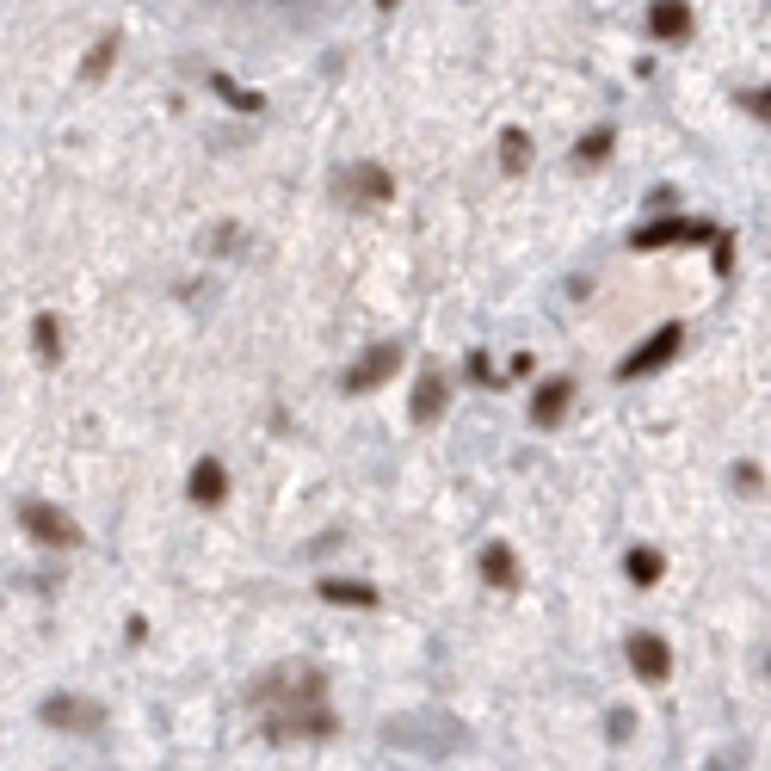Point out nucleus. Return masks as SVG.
<instances>
[{
  "instance_id": "423d86ee",
  "label": "nucleus",
  "mask_w": 771,
  "mask_h": 771,
  "mask_svg": "<svg viewBox=\"0 0 771 771\" xmlns=\"http://www.w3.org/2000/svg\"><path fill=\"white\" fill-rule=\"evenodd\" d=\"M445 395H451V383L438 377V371H426L414 383V420H438V414H445Z\"/></svg>"
},
{
  "instance_id": "1a4fd4ad",
  "label": "nucleus",
  "mask_w": 771,
  "mask_h": 771,
  "mask_svg": "<svg viewBox=\"0 0 771 771\" xmlns=\"http://www.w3.org/2000/svg\"><path fill=\"white\" fill-rule=\"evenodd\" d=\"M321 599L327 605H358V611L377 605V593H371V586H358V580H321Z\"/></svg>"
},
{
  "instance_id": "6e6552de",
  "label": "nucleus",
  "mask_w": 771,
  "mask_h": 771,
  "mask_svg": "<svg viewBox=\"0 0 771 771\" xmlns=\"http://www.w3.org/2000/svg\"><path fill=\"white\" fill-rule=\"evenodd\" d=\"M395 358H401V346H377V352L364 358V364H358V371H352L346 383H352V389H371V383H383V377L395 371Z\"/></svg>"
},
{
  "instance_id": "2eb2a0df",
  "label": "nucleus",
  "mask_w": 771,
  "mask_h": 771,
  "mask_svg": "<svg viewBox=\"0 0 771 771\" xmlns=\"http://www.w3.org/2000/svg\"><path fill=\"white\" fill-rule=\"evenodd\" d=\"M358 192H371V198H389L395 186H389V173H383V167H364V173H358Z\"/></svg>"
},
{
  "instance_id": "f03ea898",
  "label": "nucleus",
  "mask_w": 771,
  "mask_h": 771,
  "mask_svg": "<svg viewBox=\"0 0 771 771\" xmlns=\"http://www.w3.org/2000/svg\"><path fill=\"white\" fill-rule=\"evenodd\" d=\"M679 340H685V327H679V321H667V327H660V334H654L630 364H623V377H648V371H660V364L679 352Z\"/></svg>"
},
{
  "instance_id": "dca6fc26",
  "label": "nucleus",
  "mask_w": 771,
  "mask_h": 771,
  "mask_svg": "<svg viewBox=\"0 0 771 771\" xmlns=\"http://www.w3.org/2000/svg\"><path fill=\"white\" fill-rule=\"evenodd\" d=\"M112 56H118V38H99V44H93V56H87V75L99 81V75H105V62H112Z\"/></svg>"
},
{
  "instance_id": "4468645a",
  "label": "nucleus",
  "mask_w": 771,
  "mask_h": 771,
  "mask_svg": "<svg viewBox=\"0 0 771 771\" xmlns=\"http://www.w3.org/2000/svg\"><path fill=\"white\" fill-rule=\"evenodd\" d=\"M605 155H611V130H593V136H586L580 149H574V161H580V167H593V161H605Z\"/></svg>"
},
{
  "instance_id": "20e7f679",
  "label": "nucleus",
  "mask_w": 771,
  "mask_h": 771,
  "mask_svg": "<svg viewBox=\"0 0 771 771\" xmlns=\"http://www.w3.org/2000/svg\"><path fill=\"white\" fill-rule=\"evenodd\" d=\"M186 494L198 500V506H216L229 494V469L216 463V457H204V463H192V482H186Z\"/></svg>"
},
{
  "instance_id": "7ed1b4c3",
  "label": "nucleus",
  "mask_w": 771,
  "mask_h": 771,
  "mask_svg": "<svg viewBox=\"0 0 771 771\" xmlns=\"http://www.w3.org/2000/svg\"><path fill=\"white\" fill-rule=\"evenodd\" d=\"M630 667L648 685H660V679L673 673V654H667V642H660V636H630Z\"/></svg>"
},
{
  "instance_id": "0eeeda50",
  "label": "nucleus",
  "mask_w": 771,
  "mask_h": 771,
  "mask_svg": "<svg viewBox=\"0 0 771 771\" xmlns=\"http://www.w3.org/2000/svg\"><path fill=\"white\" fill-rule=\"evenodd\" d=\"M648 25H654V38H685V31H691V7H685V0H654Z\"/></svg>"
},
{
  "instance_id": "f3484780",
  "label": "nucleus",
  "mask_w": 771,
  "mask_h": 771,
  "mask_svg": "<svg viewBox=\"0 0 771 771\" xmlns=\"http://www.w3.org/2000/svg\"><path fill=\"white\" fill-rule=\"evenodd\" d=\"M38 352H44V364H56V352H62V346H56V315L38 321Z\"/></svg>"
},
{
  "instance_id": "f257e3e1",
  "label": "nucleus",
  "mask_w": 771,
  "mask_h": 771,
  "mask_svg": "<svg viewBox=\"0 0 771 771\" xmlns=\"http://www.w3.org/2000/svg\"><path fill=\"white\" fill-rule=\"evenodd\" d=\"M19 525L38 537V543H50V549H75V543H81L75 519H62L56 506H19Z\"/></svg>"
},
{
  "instance_id": "a211bd4d",
  "label": "nucleus",
  "mask_w": 771,
  "mask_h": 771,
  "mask_svg": "<svg viewBox=\"0 0 771 771\" xmlns=\"http://www.w3.org/2000/svg\"><path fill=\"white\" fill-rule=\"evenodd\" d=\"M377 7H395V0H377Z\"/></svg>"
},
{
  "instance_id": "f8f14e48",
  "label": "nucleus",
  "mask_w": 771,
  "mask_h": 771,
  "mask_svg": "<svg viewBox=\"0 0 771 771\" xmlns=\"http://www.w3.org/2000/svg\"><path fill=\"white\" fill-rule=\"evenodd\" d=\"M500 161H506L512 173H525V167H531V136H525V130H506V136H500Z\"/></svg>"
},
{
  "instance_id": "ddd939ff",
  "label": "nucleus",
  "mask_w": 771,
  "mask_h": 771,
  "mask_svg": "<svg viewBox=\"0 0 771 771\" xmlns=\"http://www.w3.org/2000/svg\"><path fill=\"white\" fill-rule=\"evenodd\" d=\"M630 580L636 586H654L660 580V556H654V549H630Z\"/></svg>"
},
{
  "instance_id": "39448f33",
  "label": "nucleus",
  "mask_w": 771,
  "mask_h": 771,
  "mask_svg": "<svg viewBox=\"0 0 771 771\" xmlns=\"http://www.w3.org/2000/svg\"><path fill=\"white\" fill-rule=\"evenodd\" d=\"M568 401H574L568 377H549V383L537 389V401H531V420H537V426H556V420L568 414Z\"/></svg>"
},
{
  "instance_id": "9b49d317",
  "label": "nucleus",
  "mask_w": 771,
  "mask_h": 771,
  "mask_svg": "<svg viewBox=\"0 0 771 771\" xmlns=\"http://www.w3.org/2000/svg\"><path fill=\"white\" fill-rule=\"evenodd\" d=\"M691 235H710L704 223H648L636 229V247H660V241H691Z\"/></svg>"
},
{
  "instance_id": "9d476101",
  "label": "nucleus",
  "mask_w": 771,
  "mask_h": 771,
  "mask_svg": "<svg viewBox=\"0 0 771 771\" xmlns=\"http://www.w3.org/2000/svg\"><path fill=\"white\" fill-rule=\"evenodd\" d=\"M482 580L488 586H519V562H512V549H482Z\"/></svg>"
}]
</instances>
